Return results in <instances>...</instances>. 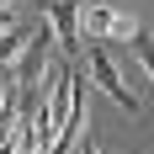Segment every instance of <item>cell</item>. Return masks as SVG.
<instances>
[{"label":"cell","mask_w":154,"mask_h":154,"mask_svg":"<svg viewBox=\"0 0 154 154\" xmlns=\"http://www.w3.org/2000/svg\"><path fill=\"white\" fill-rule=\"evenodd\" d=\"M85 69H91V80H96V91H106L112 101H117V106L128 112V117H138V96L128 91V80L117 75V64H112V53H106L101 43H91V48H85Z\"/></svg>","instance_id":"6da1fadb"},{"label":"cell","mask_w":154,"mask_h":154,"mask_svg":"<svg viewBox=\"0 0 154 154\" xmlns=\"http://www.w3.org/2000/svg\"><path fill=\"white\" fill-rule=\"evenodd\" d=\"M43 16L53 27V43L64 48V59L80 53V0H43Z\"/></svg>","instance_id":"7a4b0ae2"},{"label":"cell","mask_w":154,"mask_h":154,"mask_svg":"<svg viewBox=\"0 0 154 154\" xmlns=\"http://www.w3.org/2000/svg\"><path fill=\"white\" fill-rule=\"evenodd\" d=\"M117 32V5H85L80 0V37H112Z\"/></svg>","instance_id":"3957f363"},{"label":"cell","mask_w":154,"mask_h":154,"mask_svg":"<svg viewBox=\"0 0 154 154\" xmlns=\"http://www.w3.org/2000/svg\"><path fill=\"white\" fill-rule=\"evenodd\" d=\"M27 37H32L27 27H11V32H0V69H5V75L16 69V59H21V48H27Z\"/></svg>","instance_id":"277c9868"},{"label":"cell","mask_w":154,"mask_h":154,"mask_svg":"<svg viewBox=\"0 0 154 154\" xmlns=\"http://www.w3.org/2000/svg\"><path fill=\"white\" fill-rule=\"evenodd\" d=\"M128 48H133V59L143 64V75L154 80V37H149V32L138 27V32H133V37H128Z\"/></svg>","instance_id":"5b68a950"},{"label":"cell","mask_w":154,"mask_h":154,"mask_svg":"<svg viewBox=\"0 0 154 154\" xmlns=\"http://www.w3.org/2000/svg\"><path fill=\"white\" fill-rule=\"evenodd\" d=\"M133 32H138V16H128V11H117V32H112V37H122V43H128Z\"/></svg>","instance_id":"8992f818"},{"label":"cell","mask_w":154,"mask_h":154,"mask_svg":"<svg viewBox=\"0 0 154 154\" xmlns=\"http://www.w3.org/2000/svg\"><path fill=\"white\" fill-rule=\"evenodd\" d=\"M16 27V11H11V5H0V32H11Z\"/></svg>","instance_id":"52a82bcc"},{"label":"cell","mask_w":154,"mask_h":154,"mask_svg":"<svg viewBox=\"0 0 154 154\" xmlns=\"http://www.w3.org/2000/svg\"><path fill=\"white\" fill-rule=\"evenodd\" d=\"M75 154H101V149H96V143H91V133H85V143H75Z\"/></svg>","instance_id":"ba28073f"}]
</instances>
